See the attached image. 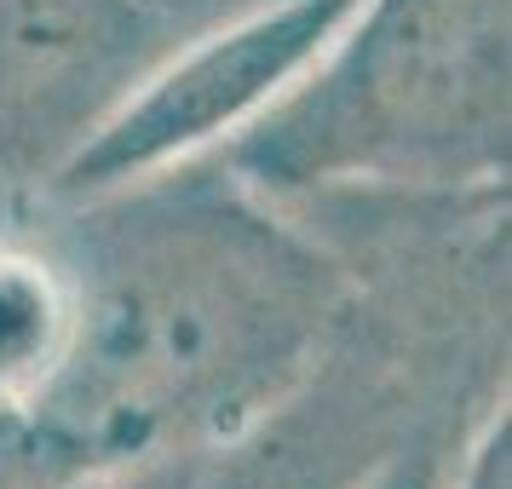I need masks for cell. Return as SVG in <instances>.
Wrapping results in <instances>:
<instances>
[{"label": "cell", "instance_id": "1", "mask_svg": "<svg viewBox=\"0 0 512 489\" xmlns=\"http://www.w3.org/2000/svg\"><path fill=\"white\" fill-rule=\"evenodd\" d=\"M47 213L70 265V346L29 426L35 489L265 426L363 305L351 259L213 150Z\"/></svg>", "mask_w": 512, "mask_h": 489}, {"label": "cell", "instance_id": "2", "mask_svg": "<svg viewBox=\"0 0 512 489\" xmlns=\"http://www.w3.org/2000/svg\"><path fill=\"white\" fill-rule=\"evenodd\" d=\"M213 156L282 208L507 190L512 0H357Z\"/></svg>", "mask_w": 512, "mask_h": 489}, {"label": "cell", "instance_id": "3", "mask_svg": "<svg viewBox=\"0 0 512 489\" xmlns=\"http://www.w3.org/2000/svg\"><path fill=\"white\" fill-rule=\"evenodd\" d=\"M351 12L357 0H271L179 41L121 98L116 116L58 167L41 202L93 196L219 150L334 41Z\"/></svg>", "mask_w": 512, "mask_h": 489}, {"label": "cell", "instance_id": "4", "mask_svg": "<svg viewBox=\"0 0 512 489\" xmlns=\"http://www.w3.org/2000/svg\"><path fill=\"white\" fill-rule=\"evenodd\" d=\"M173 47L144 0H0V219L35 208Z\"/></svg>", "mask_w": 512, "mask_h": 489}, {"label": "cell", "instance_id": "5", "mask_svg": "<svg viewBox=\"0 0 512 489\" xmlns=\"http://www.w3.org/2000/svg\"><path fill=\"white\" fill-rule=\"evenodd\" d=\"M403 374L409 351L392 340V317L357 311L323 374L265 426L213 449L64 489H357L420 426H432L409 415Z\"/></svg>", "mask_w": 512, "mask_h": 489}, {"label": "cell", "instance_id": "6", "mask_svg": "<svg viewBox=\"0 0 512 489\" xmlns=\"http://www.w3.org/2000/svg\"><path fill=\"white\" fill-rule=\"evenodd\" d=\"M443 489H512V420L507 403H489L478 432L461 443V472L449 461Z\"/></svg>", "mask_w": 512, "mask_h": 489}, {"label": "cell", "instance_id": "7", "mask_svg": "<svg viewBox=\"0 0 512 489\" xmlns=\"http://www.w3.org/2000/svg\"><path fill=\"white\" fill-rule=\"evenodd\" d=\"M144 6H150L179 41H190V35H202V29H213V24H231L242 12L271 6V0H144Z\"/></svg>", "mask_w": 512, "mask_h": 489}]
</instances>
